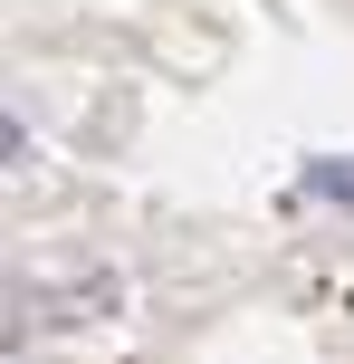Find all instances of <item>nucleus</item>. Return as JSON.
I'll list each match as a JSON object with an SVG mask.
<instances>
[]
</instances>
